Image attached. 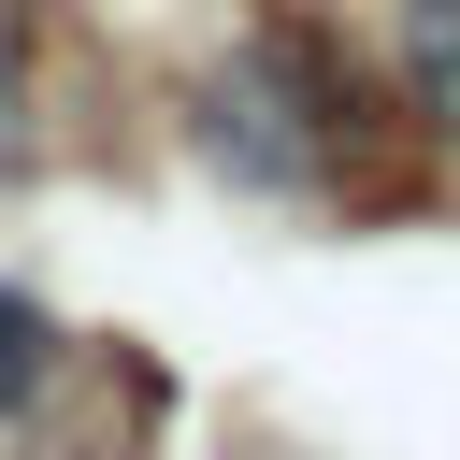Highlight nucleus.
<instances>
[{
  "instance_id": "1",
  "label": "nucleus",
  "mask_w": 460,
  "mask_h": 460,
  "mask_svg": "<svg viewBox=\"0 0 460 460\" xmlns=\"http://www.w3.org/2000/svg\"><path fill=\"white\" fill-rule=\"evenodd\" d=\"M345 144H359V86H345V58H331L302 14L244 29V43L201 72V158H216L230 187L316 201V187L345 172Z\"/></svg>"
},
{
  "instance_id": "3",
  "label": "nucleus",
  "mask_w": 460,
  "mask_h": 460,
  "mask_svg": "<svg viewBox=\"0 0 460 460\" xmlns=\"http://www.w3.org/2000/svg\"><path fill=\"white\" fill-rule=\"evenodd\" d=\"M14 58H29V14L0 0V172H14Z\"/></svg>"
},
{
  "instance_id": "2",
  "label": "nucleus",
  "mask_w": 460,
  "mask_h": 460,
  "mask_svg": "<svg viewBox=\"0 0 460 460\" xmlns=\"http://www.w3.org/2000/svg\"><path fill=\"white\" fill-rule=\"evenodd\" d=\"M43 388H58V316L29 288H0V417H29Z\"/></svg>"
}]
</instances>
